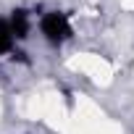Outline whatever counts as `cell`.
<instances>
[{
    "mask_svg": "<svg viewBox=\"0 0 134 134\" xmlns=\"http://www.w3.org/2000/svg\"><path fill=\"white\" fill-rule=\"evenodd\" d=\"M40 29H42V37L50 45H63L71 37V21L66 19V13H58V11L45 13L42 21H40Z\"/></svg>",
    "mask_w": 134,
    "mask_h": 134,
    "instance_id": "obj_1",
    "label": "cell"
},
{
    "mask_svg": "<svg viewBox=\"0 0 134 134\" xmlns=\"http://www.w3.org/2000/svg\"><path fill=\"white\" fill-rule=\"evenodd\" d=\"M8 24H11V32H13L16 40H26V37H29V13H26V11L16 8V11L11 13Z\"/></svg>",
    "mask_w": 134,
    "mask_h": 134,
    "instance_id": "obj_2",
    "label": "cell"
},
{
    "mask_svg": "<svg viewBox=\"0 0 134 134\" xmlns=\"http://www.w3.org/2000/svg\"><path fill=\"white\" fill-rule=\"evenodd\" d=\"M13 42H16V37H13V32H11L8 19H0V55H3V53H11Z\"/></svg>",
    "mask_w": 134,
    "mask_h": 134,
    "instance_id": "obj_3",
    "label": "cell"
}]
</instances>
